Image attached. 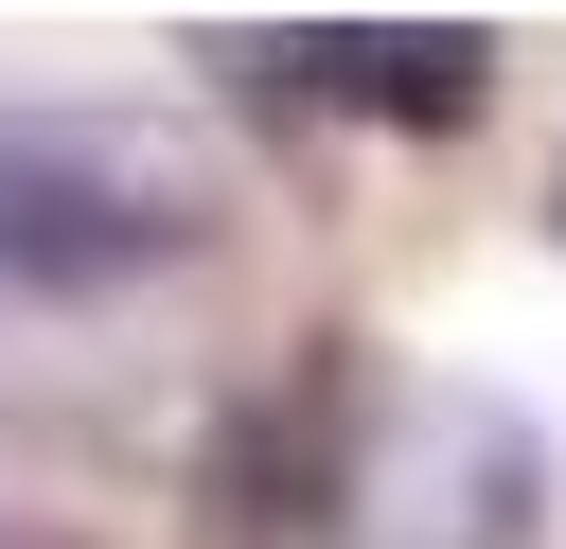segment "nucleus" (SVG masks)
<instances>
[{
    "label": "nucleus",
    "mask_w": 566,
    "mask_h": 549,
    "mask_svg": "<svg viewBox=\"0 0 566 549\" xmlns=\"http://www.w3.org/2000/svg\"><path fill=\"white\" fill-rule=\"evenodd\" d=\"M371 496H389V531H407V549H531L548 460H531V425H513V407H478V390H424V407L389 390Z\"/></svg>",
    "instance_id": "20e7f679"
},
{
    "label": "nucleus",
    "mask_w": 566,
    "mask_h": 549,
    "mask_svg": "<svg viewBox=\"0 0 566 549\" xmlns=\"http://www.w3.org/2000/svg\"><path fill=\"white\" fill-rule=\"evenodd\" d=\"M548 248H566V159H548Z\"/></svg>",
    "instance_id": "39448f33"
},
{
    "label": "nucleus",
    "mask_w": 566,
    "mask_h": 549,
    "mask_svg": "<svg viewBox=\"0 0 566 549\" xmlns=\"http://www.w3.org/2000/svg\"><path fill=\"white\" fill-rule=\"evenodd\" d=\"M371 443H389V390L354 336H301L195 460V531L212 549H336L354 496H371Z\"/></svg>",
    "instance_id": "f03ea898"
},
{
    "label": "nucleus",
    "mask_w": 566,
    "mask_h": 549,
    "mask_svg": "<svg viewBox=\"0 0 566 549\" xmlns=\"http://www.w3.org/2000/svg\"><path fill=\"white\" fill-rule=\"evenodd\" d=\"M230 230V177L142 106H0V283H159Z\"/></svg>",
    "instance_id": "f257e3e1"
},
{
    "label": "nucleus",
    "mask_w": 566,
    "mask_h": 549,
    "mask_svg": "<svg viewBox=\"0 0 566 549\" xmlns=\"http://www.w3.org/2000/svg\"><path fill=\"white\" fill-rule=\"evenodd\" d=\"M195 71H230L248 106H283V124H407V142H460L478 106H495V35L478 18H318V35H195Z\"/></svg>",
    "instance_id": "7ed1b4c3"
}]
</instances>
